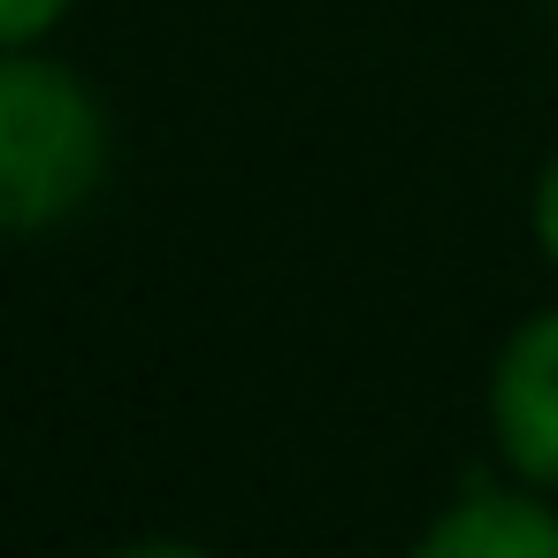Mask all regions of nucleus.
I'll list each match as a JSON object with an SVG mask.
<instances>
[{
    "mask_svg": "<svg viewBox=\"0 0 558 558\" xmlns=\"http://www.w3.org/2000/svg\"><path fill=\"white\" fill-rule=\"evenodd\" d=\"M413 558H558V512L535 489H466Z\"/></svg>",
    "mask_w": 558,
    "mask_h": 558,
    "instance_id": "7ed1b4c3",
    "label": "nucleus"
},
{
    "mask_svg": "<svg viewBox=\"0 0 558 558\" xmlns=\"http://www.w3.org/2000/svg\"><path fill=\"white\" fill-rule=\"evenodd\" d=\"M489 436L527 489H558V306L505 337L489 367Z\"/></svg>",
    "mask_w": 558,
    "mask_h": 558,
    "instance_id": "f03ea898",
    "label": "nucleus"
},
{
    "mask_svg": "<svg viewBox=\"0 0 558 558\" xmlns=\"http://www.w3.org/2000/svg\"><path fill=\"white\" fill-rule=\"evenodd\" d=\"M535 245H543V260L558 268V154L543 161V184H535Z\"/></svg>",
    "mask_w": 558,
    "mask_h": 558,
    "instance_id": "39448f33",
    "label": "nucleus"
},
{
    "mask_svg": "<svg viewBox=\"0 0 558 558\" xmlns=\"http://www.w3.org/2000/svg\"><path fill=\"white\" fill-rule=\"evenodd\" d=\"M116 558H215V550H199V543H131Z\"/></svg>",
    "mask_w": 558,
    "mask_h": 558,
    "instance_id": "423d86ee",
    "label": "nucleus"
},
{
    "mask_svg": "<svg viewBox=\"0 0 558 558\" xmlns=\"http://www.w3.org/2000/svg\"><path fill=\"white\" fill-rule=\"evenodd\" d=\"M108 177V116L77 70L0 54V230L32 238L70 222Z\"/></svg>",
    "mask_w": 558,
    "mask_h": 558,
    "instance_id": "f257e3e1",
    "label": "nucleus"
},
{
    "mask_svg": "<svg viewBox=\"0 0 558 558\" xmlns=\"http://www.w3.org/2000/svg\"><path fill=\"white\" fill-rule=\"evenodd\" d=\"M70 16V0H0V47H32Z\"/></svg>",
    "mask_w": 558,
    "mask_h": 558,
    "instance_id": "20e7f679",
    "label": "nucleus"
}]
</instances>
